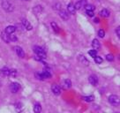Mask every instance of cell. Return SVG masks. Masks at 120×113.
I'll return each instance as SVG.
<instances>
[{
	"label": "cell",
	"instance_id": "27",
	"mask_svg": "<svg viewBox=\"0 0 120 113\" xmlns=\"http://www.w3.org/2000/svg\"><path fill=\"white\" fill-rule=\"evenodd\" d=\"M9 38H10V41H16L18 40V38L16 37V35H14L13 34H9Z\"/></svg>",
	"mask_w": 120,
	"mask_h": 113
},
{
	"label": "cell",
	"instance_id": "19",
	"mask_svg": "<svg viewBox=\"0 0 120 113\" xmlns=\"http://www.w3.org/2000/svg\"><path fill=\"white\" fill-rule=\"evenodd\" d=\"M1 73H2V75L4 76H9L10 75V69L6 66H4L1 69Z\"/></svg>",
	"mask_w": 120,
	"mask_h": 113
},
{
	"label": "cell",
	"instance_id": "22",
	"mask_svg": "<svg viewBox=\"0 0 120 113\" xmlns=\"http://www.w3.org/2000/svg\"><path fill=\"white\" fill-rule=\"evenodd\" d=\"M83 100L84 101H86V102H93L94 101V96L93 95H89V96H84L83 97Z\"/></svg>",
	"mask_w": 120,
	"mask_h": 113
},
{
	"label": "cell",
	"instance_id": "6",
	"mask_svg": "<svg viewBox=\"0 0 120 113\" xmlns=\"http://www.w3.org/2000/svg\"><path fill=\"white\" fill-rule=\"evenodd\" d=\"M10 89L11 91L15 94V93H18V91L20 89V85H19L18 82H13L11 84V86H10Z\"/></svg>",
	"mask_w": 120,
	"mask_h": 113
},
{
	"label": "cell",
	"instance_id": "3",
	"mask_svg": "<svg viewBox=\"0 0 120 113\" xmlns=\"http://www.w3.org/2000/svg\"><path fill=\"white\" fill-rule=\"evenodd\" d=\"M109 102L112 105H118L119 104V97L117 95L112 94V95L109 96Z\"/></svg>",
	"mask_w": 120,
	"mask_h": 113
},
{
	"label": "cell",
	"instance_id": "34",
	"mask_svg": "<svg viewBox=\"0 0 120 113\" xmlns=\"http://www.w3.org/2000/svg\"><path fill=\"white\" fill-rule=\"evenodd\" d=\"M22 1H29V0H22Z\"/></svg>",
	"mask_w": 120,
	"mask_h": 113
},
{
	"label": "cell",
	"instance_id": "33",
	"mask_svg": "<svg viewBox=\"0 0 120 113\" xmlns=\"http://www.w3.org/2000/svg\"><path fill=\"white\" fill-rule=\"evenodd\" d=\"M94 23H99V19H97V18H95V19H94Z\"/></svg>",
	"mask_w": 120,
	"mask_h": 113
},
{
	"label": "cell",
	"instance_id": "4",
	"mask_svg": "<svg viewBox=\"0 0 120 113\" xmlns=\"http://www.w3.org/2000/svg\"><path fill=\"white\" fill-rule=\"evenodd\" d=\"M86 4H87L86 0H79V1L74 4V7L76 10H80V9H82V8H85Z\"/></svg>",
	"mask_w": 120,
	"mask_h": 113
},
{
	"label": "cell",
	"instance_id": "25",
	"mask_svg": "<svg viewBox=\"0 0 120 113\" xmlns=\"http://www.w3.org/2000/svg\"><path fill=\"white\" fill-rule=\"evenodd\" d=\"M88 54L90 55V56H92V57H94L95 56H97V50H95V49H92V50H89V51H88Z\"/></svg>",
	"mask_w": 120,
	"mask_h": 113
},
{
	"label": "cell",
	"instance_id": "15",
	"mask_svg": "<svg viewBox=\"0 0 120 113\" xmlns=\"http://www.w3.org/2000/svg\"><path fill=\"white\" fill-rule=\"evenodd\" d=\"M100 15H101V17H103V18H108V17H109V15H110V12H109V11L108 9H102V10L100 11Z\"/></svg>",
	"mask_w": 120,
	"mask_h": 113
},
{
	"label": "cell",
	"instance_id": "8",
	"mask_svg": "<svg viewBox=\"0 0 120 113\" xmlns=\"http://www.w3.org/2000/svg\"><path fill=\"white\" fill-rule=\"evenodd\" d=\"M88 81H89V83L92 85V86H97V84H98L97 76L94 75V74L90 75L89 77H88Z\"/></svg>",
	"mask_w": 120,
	"mask_h": 113
},
{
	"label": "cell",
	"instance_id": "1",
	"mask_svg": "<svg viewBox=\"0 0 120 113\" xmlns=\"http://www.w3.org/2000/svg\"><path fill=\"white\" fill-rule=\"evenodd\" d=\"M2 4V8L8 12L12 11L14 10V5L10 0H2V4Z\"/></svg>",
	"mask_w": 120,
	"mask_h": 113
},
{
	"label": "cell",
	"instance_id": "23",
	"mask_svg": "<svg viewBox=\"0 0 120 113\" xmlns=\"http://www.w3.org/2000/svg\"><path fill=\"white\" fill-rule=\"evenodd\" d=\"M51 26L53 27V30L55 31L56 33H58V32H59V27L57 26V25H56L55 22H51Z\"/></svg>",
	"mask_w": 120,
	"mask_h": 113
},
{
	"label": "cell",
	"instance_id": "9",
	"mask_svg": "<svg viewBox=\"0 0 120 113\" xmlns=\"http://www.w3.org/2000/svg\"><path fill=\"white\" fill-rule=\"evenodd\" d=\"M14 49H15L16 54L18 55V56L21 57V58L25 57V52H24V50L22 49L21 47H19V46H16V47H14Z\"/></svg>",
	"mask_w": 120,
	"mask_h": 113
},
{
	"label": "cell",
	"instance_id": "20",
	"mask_svg": "<svg viewBox=\"0 0 120 113\" xmlns=\"http://www.w3.org/2000/svg\"><path fill=\"white\" fill-rule=\"evenodd\" d=\"M63 85H64V87L65 89H68V88H70L71 87V82L70 79H64V83H63Z\"/></svg>",
	"mask_w": 120,
	"mask_h": 113
},
{
	"label": "cell",
	"instance_id": "31",
	"mask_svg": "<svg viewBox=\"0 0 120 113\" xmlns=\"http://www.w3.org/2000/svg\"><path fill=\"white\" fill-rule=\"evenodd\" d=\"M86 14L89 16V17H93L94 16V11H86Z\"/></svg>",
	"mask_w": 120,
	"mask_h": 113
},
{
	"label": "cell",
	"instance_id": "30",
	"mask_svg": "<svg viewBox=\"0 0 120 113\" xmlns=\"http://www.w3.org/2000/svg\"><path fill=\"white\" fill-rule=\"evenodd\" d=\"M61 6H62V4H60V3H57L53 7H54V9H56V10H61Z\"/></svg>",
	"mask_w": 120,
	"mask_h": 113
},
{
	"label": "cell",
	"instance_id": "21",
	"mask_svg": "<svg viewBox=\"0 0 120 113\" xmlns=\"http://www.w3.org/2000/svg\"><path fill=\"white\" fill-rule=\"evenodd\" d=\"M34 111L35 113H40L41 111V106L40 103H35L34 106Z\"/></svg>",
	"mask_w": 120,
	"mask_h": 113
},
{
	"label": "cell",
	"instance_id": "26",
	"mask_svg": "<svg viewBox=\"0 0 120 113\" xmlns=\"http://www.w3.org/2000/svg\"><path fill=\"white\" fill-rule=\"evenodd\" d=\"M94 58V61H95L96 64H101V63H102V58H101V56H95Z\"/></svg>",
	"mask_w": 120,
	"mask_h": 113
},
{
	"label": "cell",
	"instance_id": "29",
	"mask_svg": "<svg viewBox=\"0 0 120 113\" xmlns=\"http://www.w3.org/2000/svg\"><path fill=\"white\" fill-rule=\"evenodd\" d=\"M106 59H107L108 61L112 62V61L114 60V56H113L111 54H109V55H107V56H106Z\"/></svg>",
	"mask_w": 120,
	"mask_h": 113
},
{
	"label": "cell",
	"instance_id": "7",
	"mask_svg": "<svg viewBox=\"0 0 120 113\" xmlns=\"http://www.w3.org/2000/svg\"><path fill=\"white\" fill-rule=\"evenodd\" d=\"M78 61L81 64H83V65H86V66L89 65V61L86 59V56H84V55H79L78 56Z\"/></svg>",
	"mask_w": 120,
	"mask_h": 113
},
{
	"label": "cell",
	"instance_id": "5",
	"mask_svg": "<svg viewBox=\"0 0 120 113\" xmlns=\"http://www.w3.org/2000/svg\"><path fill=\"white\" fill-rule=\"evenodd\" d=\"M51 78V73L48 71H44V72H41L38 74V79H50Z\"/></svg>",
	"mask_w": 120,
	"mask_h": 113
},
{
	"label": "cell",
	"instance_id": "18",
	"mask_svg": "<svg viewBox=\"0 0 120 113\" xmlns=\"http://www.w3.org/2000/svg\"><path fill=\"white\" fill-rule=\"evenodd\" d=\"M15 31H16V27L14 26H8L6 28H5V32L7 34H13Z\"/></svg>",
	"mask_w": 120,
	"mask_h": 113
},
{
	"label": "cell",
	"instance_id": "14",
	"mask_svg": "<svg viewBox=\"0 0 120 113\" xmlns=\"http://www.w3.org/2000/svg\"><path fill=\"white\" fill-rule=\"evenodd\" d=\"M92 47L93 49H95V50H98V49L101 48V44H100V41H98L97 39H94L93 41H92Z\"/></svg>",
	"mask_w": 120,
	"mask_h": 113
},
{
	"label": "cell",
	"instance_id": "28",
	"mask_svg": "<svg viewBox=\"0 0 120 113\" xmlns=\"http://www.w3.org/2000/svg\"><path fill=\"white\" fill-rule=\"evenodd\" d=\"M98 35H99V37H101V38L104 37V36H105L104 30H102V29H100V30L98 31Z\"/></svg>",
	"mask_w": 120,
	"mask_h": 113
},
{
	"label": "cell",
	"instance_id": "10",
	"mask_svg": "<svg viewBox=\"0 0 120 113\" xmlns=\"http://www.w3.org/2000/svg\"><path fill=\"white\" fill-rule=\"evenodd\" d=\"M51 91L55 95H59L61 94V89H60L59 86L56 85V84H54L51 86Z\"/></svg>",
	"mask_w": 120,
	"mask_h": 113
},
{
	"label": "cell",
	"instance_id": "11",
	"mask_svg": "<svg viewBox=\"0 0 120 113\" xmlns=\"http://www.w3.org/2000/svg\"><path fill=\"white\" fill-rule=\"evenodd\" d=\"M59 16L64 19V20H67L70 18V15H69V12L65 10H61L59 11Z\"/></svg>",
	"mask_w": 120,
	"mask_h": 113
},
{
	"label": "cell",
	"instance_id": "2",
	"mask_svg": "<svg viewBox=\"0 0 120 113\" xmlns=\"http://www.w3.org/2000/svg\"><path fill=\"white\" fill-rule=\"evenodd\" d=\"M34 52L36 54V56L41 58H46V52L43 48L40 46H34Z\"/></svg>",
	"mask_w": 120,
	"mask_h": 113
},
{
	"label": "cell",
	"instance_id": "32",
	"mask_svg": "<svg viewBox=\"0 0 120 113\" xmlns=\"http://www.w3.org/2000/svg\"><path fill=\"white\" fill-rule=\"evenodd\" d=\"M116 32V34H117V37H119V36H120V27H119V26H117Z\"/></svg>",
	"mask_w": 120,
	"mask_h": 113
},
{
	"label": "cell",
	"instance_id": "17",
	"mask_svg": "<svg viewBox=\"0 0 120 113\" xmlns=\"http://www.w3.org/2000/svg\"><path fill=\"white\" fill-rule=\"evenodd\" d=\"M1 37L3 39V41H4L6 43H9L10 42V38H9V34H7L5 31L3 32L2 34H1Z\"/></svg>",
	"mask_w": 120,
	"mask_h": 113
},
{
	"label": "cell",
	"instance_id": "24",
	"mask_svg": "<svg viewBox=\"0 0 120 113\" xmlns=\"http://www.w3.org/2000/svg\"><path fill=\"white\" fill-rule=\"evenodd\" d=\"M85 8H86V11H94V6L93 5V4H86V6H85Z\"/></svg>",
	"mask_w": 120,
	"mask_h": 113
},
{
	"label": "cell",
	"instance_id": "12",
	"mask_svg": "<svg viewBox=\"0 0 120 113\" xmlns=\"http://www.w3.org/2000/svg\"><path fill=\"white\" fill-rule=\"evenodd\" d=\"M22 25L24 26V28H26V30H31L33 28V26H31V24L29 23V21L26 19H22Z\"/></svg>",
	"mask_w": 120,
	"mask_h": 113
},
{
	"label": "cell",
	"instance_id": "13",
	"mask_svg": "<svg viewBox=\"0 0 120 113\" xmlns=\"http://www.w3.org/2000/svg\"><path fill=\"white\" fill-rule=\"evenodd\" d=\"M67 11L70 14H75L76 9H75V7H74V4L69 3V4L67 5Z\"/></svg>",
	"mask_w": 120,
	"mask_h": 113
},
{
	"label": "cell",
	"instance_id": "16",
	"mask_svg": "<svg viewBox=\"0 0 120 113\" xmlns=\"http://www.w3.org/2000/svg\"><path fill=\"white\" fill-rule=\"evenodd\" d=\"M33 11H34L35 15H40L41 13V11H42V7H41V5H36V6L34 7Z\"/></svg>",
	"mask_w": 120,
	"mask_h": 113
}]
</instances>
